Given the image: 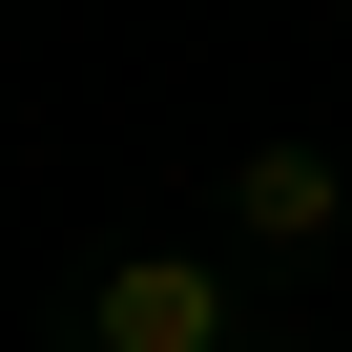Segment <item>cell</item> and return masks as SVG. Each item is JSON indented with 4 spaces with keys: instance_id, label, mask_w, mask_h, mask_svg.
<instances>
[{
    "instance_id": "3957f363",
    "label": "cell",
    "mask_w": 352,
    "mask_h": 352,
    "mask_svg": "<svg viewBox=\"0 0 352 352\" xmlns=\"http://www.w3.org/2000/svg\"><path fill=\"white\" fill-rule=\"evenodd\" d=\"M249 352H290V331H249Z\"/></svg>"
},
{
    "instance_id": "6da1fadb",
    "label": "cell",
    "mask_w": 352,
    "mask_h": 352,
    "mask_svg": "<svg viewBox=\"0 0 352 352\" xmlns=\"http://www.w3.org/2000/svg\"><path fill=\"white\" fill-rule=\"evenodd\" d=\"M83 352H249L228 331V249H104L83 270Z\"/></svg>"
},
{
    "instance_id": "7a4b0ae2",
    "label": "cell",
    "mask_w": 352,
    "mask_h": 352,
    "mask_svg": "<svg viewBox=\"0 0 352 352\" xmlns=\"http://www.w3.org/2000/svg\"><path fill=\"white\" fill-rule=\"evenodd\" d=\"M228 228H249L270 270H311V249L352 228V166H331V145H249V166H228Z\"/></svg>"
}]
</instances>
